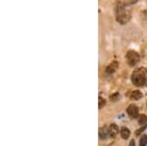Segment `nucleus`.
<instances>
[{
  "instance_id": "f257e3e1",
  "label": "nucleus",
  "mask_w": 147,
  "mask_h": 146,
  "mask_svg": "<svg viewBox=\"0 0 147 146\" xmlns=\"http://www.w3.org/2000/svg\"><path fill=\"white\" fill-rule=\"evenodd\" d=\"M116 19L118 23L125 25L130 19V10L123 3H119L116 7Z\"/></svg>"
},
{
  "instance_id": "f03ea898",
  "label": "nucleus",
  "mask_w": 147,
  "mask_h": 146,
  "mask_svg": "<svg viewBox=\"0 0 147 146\" xmlns=\"http://www.w3.org/2000/svg\"><path fill=\"white\" fill-rule=\"evenodd\" d=\"M131 81L136 86H144L147 82L146 70L144 68H138L132 73Z\"/></svg>"
},
{
  "instance_id": "7ed1b4c3",
  "label": "nucleus",
  "mask_w": 147,
  "mask_h": 146,
  "mask_svg": "<svg viewBox=\"0 0 147 146\" xmlns=\"http://www.w3.org/2000/svg\"><path fill=\"white\" fill-rule=\"evenodd\" d=\"M139 59H140V57H139L138 53L136 52V51L129 50L127 52V64L130 67H134L139 62Z\"/></svg>"
},
{
  "instance_id": "20e7f679",
  "label": "nucleus",
  "mask_w": 147,
  "mask_h": 146,
  "mask_svg": "<svg viewBox=\"0 0 147 146\" xmlns=\"http://www.w3.org/2000/svg\"><path fill=\"white\" fill-rule=\"evenodd\" d=\"M127 113L131 119H136V118L138 117V113H139L138 107L134 104H130L129 107H127Z\"/></svg>"
},
{
  "instance_id": "39448f33",
  "label": "nucleus",
  "mask_w": 147,
  "mask_h": 146,
  "mask_svg": "<svg viewBox=\"0 0 147 146\" xmlns=\"http://www.w3.org/2000/svg\"><path fill=\"white\" fill-rule=\"evenodd\" d=\"M99 137L100 139L104 140V139H107L108 137H110V135H109V128L107 126H102L99 129Z\"/></svg>"
},
{
  "instance_id": "423d86ee",
  "label": "nucleus",
  "mask_w": 147,
  "mask_h": 146,
  "mask_svg": "<svg viewBox=\"0 0 147 146\" xmlns=\"http://www.w3.org/2000/svg\"><path fill=\"white\" fill-rule=\"evenodd\" d=\"M118 133H119V126L116 124H110L109 126V135H110V137H116Z\"/></svg>"
},
{
  "instance_id": "0eeeda50",
  "label": "nucleus",
  "mask_w": 147,
  "mask_h": 146,
  "mask_svg": "<svg viewBox=\"0 0 147 146\" xmlns=\"http://www.w3.org/2000/svg\"><path fill=\"white\" fill-rule=\"evenodd\" d=\"M118 62H113L106 68V75H112L113 73H115V71L118 69Z\"/></svg>"
},
{
  "instance_id": "6e6552de",
  "label": "nucleus",
  "mask_w": 147,
  "mask_h": 146,
  "mask_svg": "<svg viewBox=\"0 0 147 146\" xmlns=\"http://www.w3.org/2000/svg\"><path fill=\"white\" fill-rule=\"evenodd\" d=\"M120 135L124 139H127L130 135V131L127 128H123L120 131Z\"/></svg>"
},
{
  "instance_id": "1a4fd4ad",
  "label": "nucleus",
  "mask_w": 147,
  "mask_h": 146,
  "mask_svg": "<svg viewBox=\"0 0 147 146\" xmlns=\"http://www.w3.org/2000/svg\"><path fill=\"white\" fill-rule=\"evenodd\" d=\"M142 97V93L139 90H136L132 91L131 94H130V99L131 100H139Z\"/></svg>"
},
{
  "instance_id": "9d476101",
  "label": "nucleus",
  "mask_w": 147,
  "mask_h": 146,
  "mask_svg": "<svg viewBox=\"0 0 147 146\" xmlns=\"http://www.w3.org/2000/svg\"><path fill=\"white\" fill-rule=\"evenodd\" d=\"M146 123H147V116L146 115H140L138 117V124L140 126H144V124H146Z\"/></svg>"
},
{
  "instance_id": "9b49d317",
  "label": "nucleus",
  "mask_w": 147,
  "mask_h": 146,
  "mask_svg": "<svg viewBox=\"0 0 147 146\" xmlns=\"http://www.w3.org/2000/svg\"><path fill=\"white\" fill-rule=\"evenodd\" d=\"M147 145V135H143L140 137V141H139V146H146Z\"/></svg>"
},
{
  "instance_id": "f8f14e48",
  "label": "nucleus",
  "mask_w": 147,
  "mask_h": 146,
  "mask_svg": "<svg viewBox=\"0 0 147 146\" xmlns=\"http://www.w3.org/2000/svg\"><path fill=\"white\" fill-rule=\"evenodd\" d=\"M98 100H99V105H98V108H99V109H102V108H103L104 106H105V104H106V101H105V99H104L103 97H101V96H99Z\"/></svg>"
},
{
  "instance_id": "ddd939ff",
  "label": "nucleus",
  "mask_w": 147,
  "mask_h": 146,
  "mask_svg": "<svg viewBox=\"0 0 147 146\" xmlns=\"http://www.w3.org/2000/svg\"><path fill=\"white\" fill-rule=\"evenodd\" d=\"M146 128H147L146 124H144V126H141V128L139 129H137V131H136V135H140V133H143V131L146 129Z\"/></svg>"
},
{
  "instance_id": "4468645a",
  "label": "nucleus",
  "mask_w": 147,
  "mask_h": 146,
  "mask_svg": "<svg viewBox=\"0 0 147 146\" xmlns=\"http://www.w3.org/2000/svg\"><path fill=\"white\" fill-rule=\"evenodd\" d=\"M120 98V94L119 93H114L110 96V99L112 101H117Z\"/></svg>"
},
{
  "instance_id": "2eb2a0df",
  "label": "nucleus",
  "mask_w": 147,
  "mask_h": 146,
  "mask_svg": "<svg viewBox=\"0 0 147 146\" xmlns=\"http://www.w3.org/2000/svg\"><path fill=\"white\" fill-rule=\"evenodd\" d=\"M129 146H136V142H134V140L132 139V140H130V142H129Z\"/></svg>"
}]
</instances>
